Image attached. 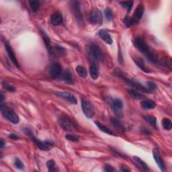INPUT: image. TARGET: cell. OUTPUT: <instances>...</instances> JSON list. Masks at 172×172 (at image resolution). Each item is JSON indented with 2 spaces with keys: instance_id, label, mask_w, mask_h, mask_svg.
I'll use <instances>...</instances> for the list:
<instances>
[{
  "instance_id": "10",
  "label": "cell",
  "mask_w": 172,
  "mask_h": 172,
  "mask_svg": "<svg viewBox=\"0 0 172 172\" xmlns=\"http://www.w3.org/2000/svg\"><path fill=\"white\" fill-rule=\"evenodd\" d=\"M71 9H72V12L73 13V15L75 17H76L77 22L79 24V25L81 26L83 24V20L82 14L80 11V7H79V3L77 2H73L71 5Z\"/></svg>"
},
{
  "instance_id": "36",
  "label": "cell",
  "mask_w": 172,
  "mask_h": 172,
  "mask_svg": "<svg viewBox=\"0 0 172 172\" xmlns=\"http://www.w3.org/2000/svg\"><path fill=\"white\" fill-rule=\"evenodd\" d=\"M3 86L6 90H7L9 91H16V88L13 86L10 85V83H8L7 82L4 81L3 83Z\"/></svg>"
},
{
  "instance_id": "12",
  "label": "cell",
  "mask_w": 172,
  "mask_h": 172,
  "mask_svg": "<svg viewBox=\"0 0 172 172\" xmlns=\"http://www.w3.org/2000/svg\"><path fill=\"white\" fill-rule=\"evenodd\" d=\"M57 95L59 96L60 98H63L65 100L68 101L69 102L73 104H77V100L76 98V96L74 95L68 93L66 91H61V92H57Z\"/></svg>"
},
{
  "instance_id": "1",
  "label": "cell",
  "mask_w": 172,
  "mask_h": 172,
  "mask_svg": "<svg viewBox=\"0 0 172 172\" xmlns=\"http://www.w3.org/2000/svg\"><path fill=\"white\" fill-rule=\"evenodd\" d=\"M134 46L141 53L146 55L147 58L153 63L157 62V57L153 52L150 51L149 45L145 40L141 37H136L134 40Z\"/></svg>"
},
{
  "instance_id": "26",
  "label": "cell",
  "mask_w": 172,
  "mask_h": 172,
  "mask_svg": "<svg viewBox=\"0 0 172 172\" xmlns=\"http://www.w3.org/2000/svg\"><path fill=\"white\" fill-rule=\"evenodd\" d=\"M62 77L65 83H67V84H73V78L71 73L69 71L66 70L63 73L62 75Z\"/></svg>"
},
{
  "instance_id": "43",
  "label": "cell",
  "mask_w": 172,
  "mask_h": 172,
  "mask_svg": "<svg viewBox=\"0 0 172 172\" xmlns=\"http://www.w3.org/2000/svg\"><path fill=\"white\" fill-rule=\"evenodd\" d=\"M0 145H1V148H3V147L6 145V142H4L3 139H1V144H0Z\"/></svg>"
},
{
  "instance_id": "9",
  "label": "cell",
  "mask_w": 172,
  "mask_h": 172,
  "mask_svg": "<svg viewBox=\"0 0 172 172\" xmlns=\"http://www.w3.org/2000/svg\"><path fill=\"white\" fill-rule=\"evenodd\" d=\"M111 106L114 112L115 113V114L118 117H121L122 116L123 102L119 98L114 99L112 101Z\"/></svg>"
},
{
  "instance_id": "34",
  "label": "cell",
  "mask_w": 172,
  "mask_h": 172,
  "mask_svg": "<svg viewBox=\"0 0 172 172\" xmlns=\"http://www.w3.org/2000/svg\"><path fill=\"white\" fill-rule=\"evenodd\" d=\"M66 139L67 140L72 141V142H78L79 141V137L76 135H72V134H67L65 136Z\"/></svg>"
},
{
  "instance_id": "8",
  "label": "cell",
  "mask_w": 172,
  "mask_h": 172,
  "mask_svg": "<svg viewBox=\"0 0 172 172\" xmlns=\"http://www.w3.org/2000/svg\"><path fill=\"white\" fill-rule=\"evenodd\" d=\"M118 76L119 77H120L121 78H122L123 80H124L125 81H126L127 83H129V85H130L131 86H133L135 88V89L137 90H140V91H143V92H146V93H149V92H150V91L147 89V87L143 86L140 83H138V82H136L135 81L132 80V79H130L129 78L125 77L122 73H118Z\"/></svg>"
},
{
  "instance_id": "31",
  "label": "cell",
  "mask_w": 172,
  "mask_h": 172,
  "mask_svg": "<svg viewBox=\"0 0 172 172\" xmlns=\"http://www.w3.org/2000/svg\"><path fill=\"white\" fill-rule=\"evenodd\" d=\"M55 162L54 160H49L48 161L47 163V165L48 167V171H57L58 170L55 168Z\"/></svg>"
},
{
  "instance_id": "41",
  "label": "cell",
  "mask_w": 172,
  "mask_h": 172,
  "mask_svg": "<svg viewBox=\"0 0 172 172\" xmlns=\"http://www.w3.org/2000/svg\"><path fill=\"white\" fill-rule=\"evenodd\" d=\"M121 171H130V170L129 168H127V167H126V166H122Z\"/></svg>"
},
{
  "instance_id": "19",
  "label": "cell",
  "mask_w": 172,
  "mask_h": 172,
  "mask_svg": "<svg viewBox=\"0 0 172 172\" xmlns=\"http://www.w3.org/2000/svg\"><path fill=\"white\" fill-rule=\"evenodd\" d=\"M134 62L135 64L137 65V67H139L141 70L143 71V72L145 73H151V71H150L149 69H147L146 67H145V65L144 63V61L141 58H139V57H135L133 58Z\"/></svg>"
},
{
  "instance_id": "29",
  "label": "cell",
  "mask_w": 172,
  "mask_h": 172,
  "mask_svg": "<svg viewBox=\"0 0 172 172\" xmlns=\"http://www.w3.org/2000/svg\"><path fill=\"white\" fill-rule=\"evenodd\" d=\"M76 71L79 76H81L83 78H86L87 76V73L86 69L81 65H79L76 67Z\"/></svg>"
},
{
  "instance_id": "17",
  "label": "cell",
  "mask_w": 172,
  "mask_h": 172,
  "mask_svg": "<svg viewBox=\"0 0 172 172\" xmlns=\"http://www.w3.org/2000/svg\"><path fill=\"white\" fill-rule=\"evenodd\" d=\"M63 22V16L59 12H55L51 17V22L53 26H59Z\"/></svg>"
},
{
  "instance_id": "13",
  "label": "cell",
  "mask_w": 172,
  "mask_h": 172,
  "mask_svg": "<svg viewBox=\"0 0 172 172\" xmlns=\"http://www.w3.org/2000/svg\"><path fill=\"white\" fill-rule=\"evenodd\" d=\"M50 74L52 78L57 79L62 75V67L59 63H54L50 68Z\"/></svg>"
},
{
  "instance_id": "23",
  "label": "cell",
  "mask_w": 172,
  "mask_h": 172,
  "mask_svg": "<svg viewBox=\"0 0 172 172\" xmlns=\"http://www.w3.org/2000/svg\"><path fill=\"white\" fill-rule=\"evenodd\" d=\"M42 37H43L42 38L44 40V41H45V45L47 48L48 53H49L51 55H52V54H53V50H52L50 39H49V38H48L47 35L45 33V32L42 31Z\"/></svg>"
},
{
  "instance_id": "32",
  "label": "cell",
  "mask_w": 172,
  "mask_h": 172,
  "mask_svg": "<svg viewBox=\"0 0 172 172\" xmlns=\"http://www.w3.org/2000/svg\"><path fill=\"white\" fill-rule=\"evenodd\" d=\"M120 5L125 7L128 12H130L131 10L132 7H133V2H120Z\"/></svg>"
},
{
  "instance_id": "42",
  "label": "cell",
  "mask_w": 172,
  "mask_h": 172,
  "mask_svg": "<svg viewBox=\"0 0 172 172\" xmlns=\"http://www.w3.org/2000/svg\"><path fill=\"white\" fill-rule=\"evenodd\" d=\"M10 138L12 139H19L18 136H17L15 134H10Z\"/></svg>"
},
{
  "instance_id": "14",
  "label": "cell",
  "mask_w": 172,
  "mask_h": 172,
  "mask_svg": "<svg viewBox=\"0 0 172 172\" xmlns=\"http://www.w3.org/2000/svg\"><path fill=\"white\" fill-rule=\"evenodd\" d=\"M5 47H6V50L7 51V53L9 57H10V60L12 61V63H14V65L16 66V67L20 68V65H19L18 62H17V58L15 55L14 52V51H13L11 46L9 45L8 43H5Z\"/></svg>"
},
{
  "instance_id": "22",
  "label": "cell",
  "mask_w": 172,
  "mask_h": 172,
  "mask_svg": "<svg viewBox=\"0 0 172 172\" xmlns=\"http://www.w3.org/2000/svg\"><path fill=\"white\" fill-rule=\"evenodd\" d=\"M95 124L96 125V126H98V127L99 128V129L101 130L104 132V133H106L108 135H113V136H116V133H114V132L113 130H112L111 129H108V127H106V126H104V125H102V123H100V122L98 121H96L95 122Z\"/></svg>"
},
{
  "instance_id": "16",
  "label": "cell",
  "mask_w": 172,
  "mask_h": 172,
  "mask_svg": "<svg viewBox=\"0 0 172 172\" xmlns=\"http://www.w3.org/2000/svg\"><path fill=\"white\" fill-rule=\"evenodd\" d=\"M143 13H144V7L142 4H139V5L136 8V10L133 16L134 17H133V19L135 22V23L138 22L142 18Z\"/></svg>"
},
{
  "instance_id": "25",
  "label": "cell",
  "mask_w": 172,
  "mask_h": 172,
  "mask_svg": "<svg viewBox=\"0 0 172 172\" xmlns=\"http://www.w3.org/2000/svg\"><path fill=\"white\" fill-rule=\"evenodd\" d=\"M110 122H111L112 125L116 128V129H118V130H120L121 132H125V126L122 125V123L118 120L116 118H112L111 120H110Z\"/></svg>"
},
{
  "instance_id": "44",
  "label": "cell",
  "mask_w": 172,
  "mask_h": 172,
  "mask_svg": "<svg viewBox=\"0 0 172 172\" xmlns=\"http://www.w3.org/2000/svg\"><path fill=\"white\" fill-rule=\"evenodd\" d=\"M0 98H1V103H3V101L4 99V96L2 93H1V97H0Z\"/></svg>"
},
{
  "instance_id": "21",
  "label": "cell",
  "mask_w": 172,
  "mask_h": 172,
  "mask_svg": "<svg viewBox=\"0 0 172 172\" xmlns=\"http://www.w3.org/2000/svg\"><path fill=\"white\" fill-rule=\"evenodd\" d=\"M90 73L91 77L93 79H97L99 76L98 67L96 63H91L90 67Z\"/></svg>"
},
{
  "instance_id": "20",
  "label": "cell",
  "mask_w": 172,
  "mask_h": 172,
  "mask_svg": "<svg viewBox=\"0 0 172 172\" xmlns=\"http://www.w3.org/2000/svg\"><path fill=\"white\" fill-rule=\"evenodd\" d=\"M140 106L144 110H153L155 108V103L151 100H145L141 102Z\"/></svg>"
},
{
  "instance_id": "11",
  "label": "cell",
  "mask_w": 172,
  "mask_h": 172,
  "mask_svg": "<svg viewBox=\"0 0 172 172\" xmlns=\"http://www.w3.org/2000/svg\"><path fill=\"white\" fill-rule=\"evenodd\" d=\"M153 155L154 160H155V162L157 163V164L159 166V167L160 168V170L162 171H165V165L164 161L162 159V157H161L160 153L158 151L157 149H153Z\"/></svg>"
},
{
  "instance_id": "4",
  "label": "cell",
  "mask_w": 172,
  "mask_h": 172,
  "mask_svg": "<svg viewBox=\"0 0 172 172\" xmlns=\"http://www.w3.org/2000/svg\"><path fill=\"white\" fill-rule=\"evenodd\" d=\"M59 124L61 127L67 131H73L77 129L76 124L67 116H62L59 119Z\"/></svg>"
},
{
  "instance_id": "37",
  "label": "cell",
  "mask_w": 172,
  "mask_h": 172,
  "mask_svg": "<svg viewBox=\"0 0 172 172\" xmlns=\"http://www.w3.org/2000/svg\"><path fill=\"white\" fill-rule=\"evenodd\" d=\"M14 164H15L16 167H17V169H19V170H23L24 169V165L23 164V163L18 158H16L15 160Z\"/></svg>"
},
{
  "instance_id": "30",
  "label": "cell",
  "mask_w": 172,
  "mask_h": 172,
  "mask_svg": "<svg viewBox=\"0 0 172 172\" xmlns=\"http://www.w3.org/2000/svg\"><path fill=\"white\" fill-rule=\"evenodd\" d=\"M29 6L34 12H37L39 8V2L38 1H29Z\"/></svg>"
},
{
  "instance_id": "6",
  "label": "cell",
  "mask_w": 172,
  "mask_h": 172,
  "mask_svg": "<svg viewBox=\"0 0 172 172\" xmlns=\"http://www.w3.org/2000/svg\"><path fill=\"white\" fill-rule=\"evenodd\" d=\"M88 19L90 23L93 24H101L102 23V14L99 9H94L92 10L88 16Z\"/></svg>"
},
{
  "instance_id": "35",
  "label": "cell",
  "mask_w": 172,
  "mask_h": 172,
  "mask_svg": "<svg viewBox=\"0 0 172 172\" xmlns=\"http://www.w3.org/2000/svg\"><path fill=\"white\" fill-rule=\"evenodd\" d=\"M124 22L127 27H130L131 26L135 24V22L133 19V17H126L124 20Z\"/></svg>"
},
{
  "instance_id": "39",
  "label": "cell",
  "mask_w": 172,
  "mask_h": 172,
  "mask_svg": "<svg viewBox=\"0 0 172 172\" xmlns=\"http://www.w3.org/2000/svg\"><path fill=\"white\" fill-rule=\"evenodd\" d=\"M56 49H57V51H58L59 52V53L63 54V55H64V53H65V48H63V47H61L59 45H57L56 46Z\"/></svg>"
},
{
  "instance_id": "3",
  "label": "cell",
  "mask_w": 172,
  "mask_h": 172,
  "mask_svg": "<svg viewBox=\"0 0 172 172\" xmlns=\"http://www.w3.org/2000/svg\"><path fill=\"white\" fill-rule=\"evenodd\" d=\"M0 110L2 115L5 117L9 121L12 122L13 124L17 125L19 122V117L17 115L16 113L14 111V110L10 109L8 107L6 106V105L3 104V103H1V108H0Z\"/></svg>"
},
{
  "instance_id": "40",
  "label": "cell",
  "mask_w": 172,
  "mask_h": 172,
  "mask_svg": "<svg viewBox=\"0 0 172 172\" xmlns=\"http://www.w3.org/2000/svg\"><path fill=\"white\" fill-rule=\"evenodd\" d=\"M114 170L112 166H110L109 165H106L104 167V171H113Z\"/></svg>"
},
{
  "instance_id": "24",
  "label": "cell",
  "mask_w": 172,
  "mask_h": 172,
  "mask_svg": "<svg viewBox=\"0 0 172 172\" xmlns=\"http://www.w3.org/2000/svg\"><path fill=\"white\" fill-rule=\"evenodd\" d=\"M128 94H129L132 98L135 100H142L145 98V96L143 95L140 92L135 89H130L127 90Z\"/></svg>"
},
{
  "instance_id": "5",
  "label": "cell",
  "mask_w": 172,
  "mask_h": 172,
  "mask_svg": "<svg viewBox=\"0 0 172 172\" xmlns=\"http://www.w3.org/2000/svg\"><path fill=\"white\" fill-rule=\"evenodd\" d=\"M25 133L26 135H28L30 136L33 142L37 145V147H38L41 150H43V151H48V150L50 149V146L52 145L51 142H50L49 140H46L45 142H42L40 140L37 139L35 136L33 135L32 133V132L30 131L28 129H25Z\"/></svg>"
},
{
  "instance_id": "33",
  "label": "cell",
  "mask_w": 172,
  "mask_h": 172,
  "mask_svg": "<svg viewBox=\"0 0 172 172\" xmlns=\"http://www.w3.org/2000/svg\"><path fill=\"white\" fill-rule=\"evenodd\" d=\"M105 16L108 20H111L113 18V13L110 8H106L105 10Z\"/></svg>"
},
{
  "instance_id": "28",
  "label": "cell",
  "mask_w": 172,
  "mask_h": 172,
  "mask_svg": "<svg viewBox=\"0 0 172 172\" xmlns=\"http://www.w3.org/2000/svg\"><path fill=\"white\" fill-rule=\"evenodd\" d=\"M162 125L166 130H170L172 128V122L169 118H164L162 120Z\"/></svg>"
},
{
  "instance_id": "18",
  "label": "cell",
  "mask_w": 172,
  "mask_h": 172,
  "mask_svg": "<svg viewBox=\"0 0 172 172\" xmlns=\"http://www.w3.org/2000/svg\"><path fill=\"white\" fill-rule=\"evenodd\" d=\"M133 161H134L135 164L136 165V167H138L139 169L142 170L143 171H149V169L147 165L145 164V163L142 160H141L140 158L136 157V156H135L133 157Z\"/></svg>"
},
{
  "instance_id": "2",
  "label": "cell",
  "mask_w": 172,
  "mask_h": 172,
  "mask_svg": "<svg viewBox=\"0 0 172 172\" xmlns=\"http://www.w3.org/2000/svg\"><path fill=\"white\" fill-rule=\"evenodd\" d=\"M87 53L90 60L92 63L97 64L102 61L104 59V54L100 47L95 43L90 44L87 46Z\"/></svg>"
},
{
  "instance_id": "27",
  "label": "cell",
  "mask_w": 172,
  "mask_h": 172,
  "mask_svg": "<svg viewBox=\"0 0 172 172\" xmlns=\"http://www.w3.org/2000/svg\"><path fill=\"white\" fill-rule=\"evenodd\" d=\"M143 118L145 120H147L152 126H153L154 128H157V118L151 115H145L143 116Z\"/></svg>"
},
{
  "instance_id": "38",
  "label": "cell",
  "mask_w": 172,
  "mask_h": 172,
  "mask_svg": "<svg viewBox=\"0 0 172 172\" xmlns=\"http://www.w3.org/2000/svg\"><path fill=\"white\" fill-rule=\"evenodd\" d=\"M147 88L149 91H154L157 88V85L154 82L148 81L147 83Z\"/></svg>"
},
{
  "instance_id": "15",
  "label": "cell",
  "mask_w": 172,
  "mask_h": 172,
  "mask_svg": "<svg viewBox=\"0 0 172 172\" xmlns=\"http://www.w3.org/2000/svg\"><path fill=\"white\" fill-rule=\"evenodd\" d=\"M98 34L100 37V38H102L106 44H108V45H111V44L112 43V38L106 30H105V29L100 30L98 32Z\"/></svg>"
},
{
  "instance_id": "7",
  "label": "cell",
  "mask_w": 172,
  "mask_h": 172,
  "mask_svg": "<svg viewBox=\"0 0 172 172\" xmlns=\"http://www.w3.org/2000/svg\"><path fill=\"white\" fill-rule=\"evenodd\" d=\"M81 107L83 113L88 118H93L95 114V109L94 106L89 101L83 99L81 101Z\"/></svg>"
}]
</instances>
